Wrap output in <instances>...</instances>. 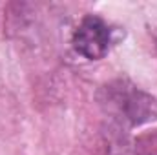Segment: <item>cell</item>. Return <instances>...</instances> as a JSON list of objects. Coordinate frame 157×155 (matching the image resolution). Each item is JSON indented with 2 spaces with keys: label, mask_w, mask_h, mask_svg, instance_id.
<instances>
[{
  "label": "cell",
  "mask_w": 157,
  "mask_h": 155,
  "mask_svg": "<svg viewBox=\"0 0 157 155\" xmlns=\"http://www.w3.org/2000/svg\"><path fill=\"white\" fill-rule=\"evenodd\" d=\"M110 44H112V31L108 24L95 15L82 18V22L73 33L75 51L88 60H99L106 57V53L110 51Z\"/></svg>",
  "instance_id": "cell-2"
},
{
  "label": "cell",
  "mask_w": 157,
  "mask_h": 155,
  "mask_svg": "<svg viewBox=\"0 0 157 155\" xmlns=\"http://www.w3.org/2000/svg\"><path fill=\"white\" fill-rule=\"evenodd\" d=\"M152 139V144H141L139 148V155H157V148H155V142H154V137Z\"/></svg>",
  "instance_id": "cell-3"
},
{
  "label": "cell",
  "mask_w": 157,
  "mask_h": 155,
  "mask_svg": "<svg viewBox=\"0 0 157 155\" xmlns=\"http://www.w3.org/2000/svg\"><path fill=\"white\" fill-rule=\"evenodd\" d=\"M104 91V102L108 104V108L113 110L115 115L126 120L128 124L137 126L157 119V100L137 86L126 80H117L106 86Z\"/></svg>",
  "instance_id": "cell-1"
}]
</instances>
